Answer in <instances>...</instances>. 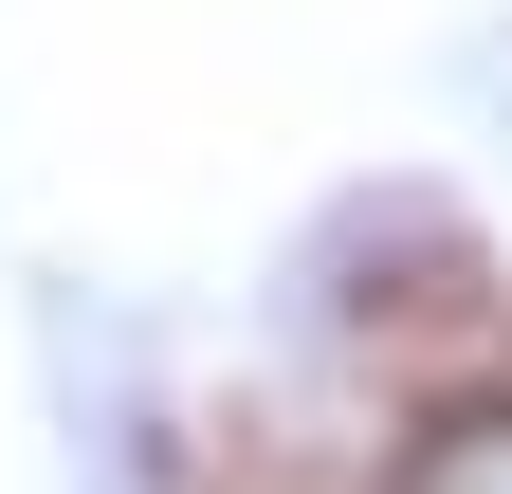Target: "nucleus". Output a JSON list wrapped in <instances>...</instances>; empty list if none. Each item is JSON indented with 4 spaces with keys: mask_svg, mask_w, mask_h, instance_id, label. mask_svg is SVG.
<instances>
[{
    "mask_svg": "<svg viewBox=\"0 0 512 494\" xmlns=\"http://www.w3.org/2000/svg\"><path fill=\"white\" fill-rule=\"evenodd\" d=\"M403 494H512V385L494 403H439L421 458H403Z\"/></svg>",
    "mask_w": 512,
    "mask_h": 494,
    "instance_id": "1",
    "label": "nucleus"
}]
</instances>
